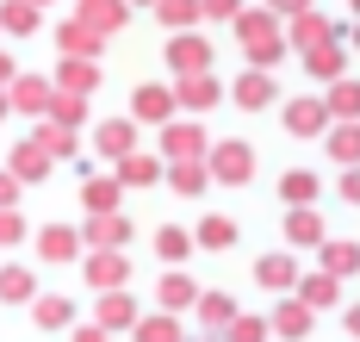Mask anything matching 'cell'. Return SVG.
<instances>
[{"mask_svg":"<svg viewBox=\"0 0 360 342\" xmlns=\"http://www.w3.org/2000/svg\"><path fill=\"white\" fill-rule=\"evenodd\" d=\"M230 342H261V324H236V336Z\"/></svg>","mask_w":360,"mask_h":342,"instance_id":"5","label":"cell"},{"mask_svg":"<svg viewBox=\"0 0 360 342\" xmlns=\"http://www.w3.org/2000/svg\"><path fill=\"white\" fill-rule=\"evenodd\" d=\"M217 168H224V175H230V181H236V175H243V168H249V156L236 150V144H230V150H224V162H217Z\"/></svg>","mask_w":360,"mask_h":342,"instance_id":"1","label":"cell"},{"mask_svg":"<svg viewBox=\"0 0 360 342\" xmlns=\"http://www.w3.org/2000/svg\"><path fill=\"white\" fill-rule=\"evenodd\" d=\"M118 274H124V267L112 262V255H100V262H94V280H100V286H106V280H118Z\"/></svg>","mask_w":360,"mask_h":342,"instance_id":"3","label":"cell"},{"mask_svg":"<svg viewBox=\"0 0 360 342\" xmlns=\"http://www.w3.org/2000/svg\"><path fill=\"white\" fill-rule=\"evenodd\" d=\"M37 317H44V324H63V317H69V305H63V299H44V305H37Z\"/></svg>","mask_w":360,"mask_h":342,"instance_id":"2","label":"cell"},{"mask_svg":"<svg viewBox=\"0 0 360 342\" xmlns=\"http://www.w3.org/2000/svg\"><path fill=\"white\" fill-rule=\"evenodd\" d=\"M143 342H174V324H149V330H143Z\"/></svg>","mask_w":360,"mask_h":342,"instance_id":"4","label":"cell"}]
</instances>
